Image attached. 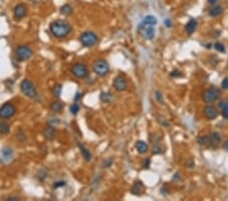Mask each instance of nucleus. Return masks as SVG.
<instances>
[{
    "label": "nucleus",
    "mask_w": 228,
    "mask_h": 201,
    "mask_svg": "<svg viewBox=\"0 0 228 201\" xmlns=\"http://www.w3.org/2000/svg\"><path fill=\"white\" fill-rule=\"evenodd\" d=\"M79 148H80L81 154H82V157H83V159L85 160V161H90L91 160V153H90V151H89L85 146L81 145V144H79Z\"/></svg>",
    "instance_id": "f3484780"
},
{
    "label": "nucleus",
    "mask_w": 228,
    "mask_h": 201,
    "mask_svg": "<svg viewBox=\"0 0 228 201\" xmlns=\"http://www.w3.org/2000/svg\"><path fill=\"white\" fill-rule=\"evenodd\" d=\"M65 182H63V181H60V182H55L54 183V188H59V187H63L65 186Z\"/></svg>",
    "instance_id": "2f4dec72"
},
{
    "label": "nucleus",
    "mask_w": 228,
    "mask_h": 201,
    "mask_svg": "<svg viewBox=\"0 0 228 201\" xmlns=\"http://www.w3.org/2000/svg\"><path fill=\"white\" fill-rule=\"evenodd\" d=\"M101 101L104 102V103H111L112 101H113V95L111 94H105V93H102L101 95Z\"/></svg>",
    "instance_id": "b1692460"
},
{
    "label": "nucleus",
    "mask_w": 228,
    "mask_h": 201,
    "mask_svg": "<svg viewBox=\"0 0 228 201\" xmlns=\"http://www.w3.org/2000/svg\"><path fill=\"white\" fill-rule=\"evenodd\" d=\"M198 142H199L200 145H207V144H209V136L208 135L200 136L198 138Z\"/></svg>",
    "instance_id": "393cba45"
},
{
    "label": "nucleus",
    "mask_w": 228,
    "mask_h": 201,
    "mask_svg": "<svg viewBox=\"0 0 228 201\" xmlns=\"http://www.w3.org/2000/svg\"><path fill=\"white\" fill-rule=\"evenodd\" d=\"M51 109H52V111H54V112H60L62 109H63V106H62L61 102L55 101L51 104Z\"/></svg>",
    "instance_id": "4be33fe9"
},
{
    "label": "nucleus",
    "mask_w": 228,
    "mask_h": 201,
    "mask_svg": "<svg viewBox=\"0 0 228 201\" xmlns=\"http://www.w3.org/2000/svg\"><path fill=\"white\" fill-rule=\"evenodd\" d=\"M218 97H219V90L214 87L208 88V90L205 91L203 94V100L205 103H207V104L214 103L218 99Z\"/></svg>",
    "instance_id": "423d86ee"
},
{
    "label": "nucleus",
    "mask_w": 228,
    "mask_h": 201,
    "mask_svg": "<svg viewBox=\"0 0 228 201\" xmlns=\"http://www.w3.org/2000/svg\"><path fill=\"white\" fill-rule=\"evenodd\" d=\"M43 134H44V137L46 138V139H48V140L54 139L55 136H56V130H55L54 126H49V127H47L44 130V133H43Z\"/></svg>",
    "instance_id": "4468645a"
},
{
    "label": "nucleus",
    "mask_w": 228,
    "mask_h": 201,
    "mask_svg": "<svg viewBox=\"0 0 228 201\" xmlns=\"http://www.w3.org/2000/svg\"><path fill=\"white\" fill-rule=\"evenodd\" d=\"M157 19L153 15H147L138 25V33L145 40H152L155 36V25Z\"/></svg>",
    "instance_id": "f257e3e1"
},
{
    "label": "nucleus",
    "mask_w": 228,
    "mask_h": 201,
    "mask_svg": "<svg viewBox=\"0 0 228 201\" xmlns=\"http://www.w3.org/2000/svg\"><path fill=\"white\" fill-rule=\"evenodd\" d=\"M50 31L55 38L63 39V38H66L69 34H70L71 31H72V28L67 21L58 19V21H53L51 24Z\"/></svg>",
    "instance_id": "f03ea898"
},
{
    "label": "nucleus",
    "mask_w": 228,
    "mask_h": 201,
    "mask_svg": "<svg viewBox=\"0 0 228 201\" xmlns=\"http://www.w3.org/2000/svg\"><path fill=\"white\" fill-rule=\"evenodd\" d=\"M15 112L16 109L14 107V105L11 103H5L0 108V118H2V119L11 118L15 114Z\"/></svg>",
    "instance_id": "6e6552de"
},
{
    "label": "nucleus",
    "mask_w": 228,
    "mask_h": 201,
    "mask_svg": "<svg viewBox=\"0 0 228 201\" xmlns=\"http://www.w3.org/2000/svg\"><path fill=\"white\" fill-rule=\"evenodd\" d=\"M224 149L228 151V140L225 142V144H224Z\"/></svg>",
    "instance_id": "4c0bfd02"
},
{
    "label": "nucleus",
    "mask_w": 228,
    "mask_h": 201,
    "mask_svg": "<svg viewBox=\"0 0 228 201\" xmlns=\"http://www.w3.org/2000/svg\"><path fill=\"white\" fill-rule=\"evenodd\" d=\"M113 85L114 87L118 91H124L127 90L128 87V83H127V80L125 79L123 76H118L115 78V80L113 82Z\"/></svg>",
    "instance_id": "9d476101"
},
{
    "label": "nucleus",
    "mask_w": 228,
    "mask_h": 201,
    "mask_svg": "<svg viewBox=\"0 0 228 201\" xmlns=\"http://www.w3.org/2000/svg\"><path fill=\"white\" fill-rule=\"evenodd\" d=\"M217 1H218V0H208V2H209L210 4H215Z\"/></svg>",
    "instance_id": "e433bc0d"
},
{
    "label": "nucleus",
    "mask_w": 228,
    "mask_h": 201,
    "mask_svg": "<svg viewBox=\"0 0 228 201\" xmlns=\"http://www.w3.org/2000/svg\"><path fill=\"white\" fill-rule=\"evenodd\" d=\"M60 12L62 14L65 15H70L72 14V7L69 4H65L60 8Z\"/></svg>",
    "instance_id": "5701e85b"
},
{
    "label": "nucleus",
    "mask_w": 228,
    "mask_h": 201,
    "mask_svg": "<svg viewBox=\"0 0 228 201\" xmlns=\"http://www.w3.org/2000/svg\"><path fill=\"white\" fill-rule=\"evenodd\" d=\"M221 140V137H220V134L218 132H213L209 135V144L211 146L215 147L218 145V143L220 142Z\"/></svg>",
    "instance_id": "ddd939ff"
},
{
    "label": "nucleus",
    "mask_w": 228,
    "mask_h": 201,
    "mask_svg": "<svg viewBox=\"0 0 228 201\" xmlns=\"http://www.w3.org/2000/svg\"><path fill=\"white\" fill-rule=\"evenodd\" d=\"M223 90H228V77H225L222 81V84H221Z\"/></svg>",
    "instance_id": "7c9ffc66"
},
{
    "label": "nucleus",
    "mask_w": 228,
    "mask_h": 201,
    "mask_svg": "<svg viewBox=\"0 0 228 201\" xmlns=\"http://www.w3.org/2000/svg\"><path fill=\"white\" fill-rule=\"evenodd\" d=\"M9 132V125L2 122L0 123V134H7Z\"/></svg>",
    "instance_id": "a878e982"
},
{
    "label": "nucleus",
    "mask_w": 228,
    "mask_h": 201,
    "mask_svg": "<svg viewBox=\"0 0 228 201\" xmlns=\"http://www.w3.org/2000/svg\"><path fill=\"white\" fill-rule=\"evenodd\" d=\"M164 24L166 25V27H168V28H169V27H171V22H170V21H169V19H165Z\"/></svg>",
    "instance_id": "c9c22d12"
},
{
    "label": "nucleus",
    "mask_w": 228,
    "mask_h": 201,
    "mask_svg": "<svg viewBox=\"0 0 228 201\" xmlns=\"http://www.w3.org/2000/svg\"><path fill=\"white\" fill-rule=\"evenodd\" d=\"M180 73L178 72L177 70H173V72H171L170 73V76L171 77H176V76H180Z\"/></svg>",
    "instance_id": "72a5a7b5"
},
{
    "label": "nucleus",
    "mask_w": 228,
    "mask_h": 201,
    "mask_svg": "<svg viewBox=\"0 0 228 201\" xmlns=\"http://www.w3.org/2000/svg\"><path fill=\"white\" fill-rule=\"evenodd\" d=\"M80 42L85 47H92L98 42V38L94 33L85 32L80 36Z\"/></svg>",
    "instance_id": "20e7f679"
},
{
    "label": "nucleus",
    "mask_w": 228,
    "mask_h": 201,
    "mask_svg": "<svg viewBox=\"0 0 228 201\" xmlns=\"http://www.w3.org/2000/svg\"><path fill=\"white\" fill-rule=\"evenodd\" d=\"M108 69H110V66H108V63L105 60H97L94 62L93 66H92V70H93L95 73L97 75H105L108 72Z\"/></svg>",
    "instance_id": "0eeeda50"
},
{
    "label": "nucleus",
    "mask_w": 228,
    "mask_h": 201,
    "mask_svg": "<svg viewBox=\"0 0 228 201\" xmlns=\"http://www.w3.org/2000/svg\"><path fill=\"white\" fill-rule=\"evenodd\" d=\"M204 114L207 119L214 120L218 116V111L216 110V108H214L213 106H207L204 109Z\"/></svg>",
    "instance_id": "9b49d317"
},
{
    "label": "nucleus",
    "mask_w": 228,
    "mask_h": 201,
    "mask_svg": "<svg viewBox=\"0 0 228 201\" xmlns=\"http://www.w3.org/2000/svg\"><path fill=\"white\" fill-rule=\"evenodd\" d=\"M154 95H155V99H156V101L158 102V103H159V104H163L162 95L160 94V91H155Z\"/></svg>",
    "instance_id": "c756f323"
},
{
    "label": "nucleus",
    "mask_w": 228,
    "mask_h": 201,
    "mask_svg": "<svg viewBox=\"0 0 228 201\" xmlns=\"http://www.w3.org/2000/svg\"><path fill=\"white\" fill-rule=\"evenodd\" d=\"M21 91L28 98L37 97V90H36L34 83L29 79H24L21 83Z\"/></svg>",
    "instance_id": "7ed1b4c3"
},
{
    "label": "nucleus",
    "mask_w": 228,
    "mask_h": 201,
    "mask_svg": "<svg viewBox=\"0 0 228 201\" xmlns=\"http://www.w3.org/2000/svg\"><path fill=\"white\" fill-rule=\"evenodd\" d=\"M78 111H79V106L76 103H74L73 105H71V107H70V112H71V114H73V115H76L78 113Z\"/></svg>",
    "instance_id": "c85d7f7f"
},
{
    "label": "nucleus",
    "mask_w": 228,
    "mask_h": 201,
    "mask_svg": "<svg viewBox=\"0 0 228 201\" xmlns=\"http://www.w3.org/2000/svg\"><path fill=\"white\" fill-rule=\"evenodd\" d=\"M32 51L28 46L21 45L15 49V56L19 61H25L32 57Z\"/></svg>",
    "instance_id": "39448f33"
},
{
    "label": "nucleus",
    "mask_w": 228,
    "mask_h": 201,
    "mask_svg": "<svg viewBox=\"0 0 228 201\" xmlns=\"http://www.w3.org/2000/svg\"><path fill=\"white\" fill-rule=\"evenodd\" d=\"M149 164H150V160H149V159H145V160H144V164H143L144 168H146V169H147V168L149 167Z\"/></svg>",
    "instance_id": "f704fd0d"
},
{
    "label": "nucleus",
    "mask_w": 228,
    "mask_h": 201,
    "mask_svg": "<svg viewBox=\"0 0 228 201\" xmlns=\"http://www.w3.org/2000/svg\"><path fill=\"white\" fill-rule=\"evenodd\" d=\"M214 47H215V49L218 52H221V53H224V52H225V47L223 46L222 43L216 42L215 44H214Z\"/></svg>",
    "instance_id": "cd10ccee"
},
{
    "label": "nucleus",
    "mask_w": 228,
    "mask_h": 201,
    "mask_svg": "<svg viewBox=\"0 0 228 201\" xmlns=\"http://www.w3.org/2000/svg\"><path fill=\"white\" fill-rule=\"evenodd\" d=\"M197 25H198V22L196 19H191V21L186 25V31L188 34H193L197 28Z\"/></svg>",
    "instance_id": "dca6fc26"
},
{
    "label": "nucleus",
    "mask_w": 228,
    "mask_h": 201,
    "mask_svg": "<svg viewBox=\"0 0 228 201\" xmlns=\"http://www.w3.org/2000/svg\"><path fill=\"white\" fill-rule=\"evenodd\" d=\"M13 14H14V17L16 19H21L22 17H25V15L26 14V8L24 4H18L14 7V10H13Z\"/></svg>",
    "instance_id": "f8f14e48"
},
{
    "label": "nucleus",
    "mask_w": 228,
    "mask_h": 201,
    "mask_svg": "<svg viewBox=\"0 0 228 201\" xmlns=\"http://www.w3.org/2000/svg\"><path fill=\"white\" fill-rule=\"evenodd\" d=\"M218 106L221 109V111H222V115L224 118H226L228 119V102L225 101H222L220 102L219 104H218Z\"/></svg>",
    "instance_id": "6ab92c4d"
},
{
    "label": "nucleus",
    "mask_w": 228,
    "mask_h": 201,
    "mask_svg": "<svg viewBox=\"0 0 228 201\" xmlns=\"http://www.w3.org/2000/svg\"><path fill=\"white\" fill-rule=\"evenodd\" d=\"M136 149L139 153H145L148 149V145L146 142H144V141L139 140L136 142Z\"/></svg>",
    "instance_id": "a211bd4d"
},
{
    "label": "nucleus",
    "mask_w": 228,
    "mask_h": 201,
    "mask_svg": "<svg viewBox=\"0 0 228 201\" xmlns=\"http://www.w3.org/2000/svg\"><path fill=\"white\" fill-rule=\"evenodd\" d=\"M222 12H223V8L221 7L220 5H215V6H213V7L210 9L209 14H210L211 16L215 17V16L220 15L221 14H222Z\"/></svg>",
    "instance_id": "aec40b11"
},
{
    "label": "nucleus",
    "mask_w": 228,
    "mask_h": 201,
    "mask_svg": "<svg viewBox=\"0 0 228 201\" xmlns=\"http://www.w3.org/2000/svg\"><path fill=\"white\" fill-rule=\"evenodd\" d=\"M143 189H144V186H143V184H142V182H136L133 185V187H132L131 192L133 193L134 195H140Z\"/></svg>",
    "instance_id": "2eb2a0df"
},
{
    "label": "nucleus",
    "mask_w": 228,
    "mask_h": 201,
    "mask_svg": "<svg viewBox=\"0 0 228 201\" xmlns=\"http://www.w3.org/2000/svg\"><path fill=\"white\" fill-rule=\"evenodd\" d=\"M71 71H72V74L77 78H84V77H86L88 74L87 67L85 66L84 64H81V63L74 64L71 68Z\"/></svg>",
    "instance_id": "1a4fd4ad"
},
{
    "label": "nucleus",
    "mask_w": 228,
    "mask_h": 201,
    "mask_svg": "<svg viewBox=\"0 0 228 201\" xmlns=\"http://www.w3.org/2000/svg\"><path fill=\"white\" fill-rule=\"evenodd\" d=\"M61 91H62V87L61 84H56L54 87H53V95H55V97H60L61 95Z\"/></svg>",
    "instance_id": "bb28decb"
},
{
    "label": "nucleus",
    "mask_w": 228,
    "mask_h": 201,
    "mask_svg": "<svg viewBox=\"0 0 228 201\" xmlns=\"http://www.w3.org/2000/svg\"><path fill=\"white\" fill-rule=\"evenodd\" d=\"M227 67H228V65H227Z\"/></svg>",
    "instance_id": "58836bf2"
},
{
    "label": "nucleus",
    "mask_w": 228,
    "mask_h": 201,
    "mask_svg": "<svg viewBox=\"0 0 228 201\" xmlns=\"http://www.w3.org/2000/svg\"><path fill=\"white\" fill-rule=\"evenodd\" d=\"M1 156H2L3 159H4V160H9L11 159L12 151H11V149H9L8 147H4L1 150Z\"/></svg>",
    "instance_id": "412c9836"
},
{
    "label": "nucleus",
    "mask_w": 228,
    "mask_h": 201,
    "mask_svg": "<svg viewBox=\"0 0 228 201\" xmlns=\"http://www.w3.org/2000/svg\"><path fill=\"white\" fill-rule=\"evenodd\" d=\"M112 163H113V160H112V159L108 160V161L105 160L104 163V168H108L112 164Z\"/></svg>",
    "instance_id": "473e14b6"
}]
</instances>
